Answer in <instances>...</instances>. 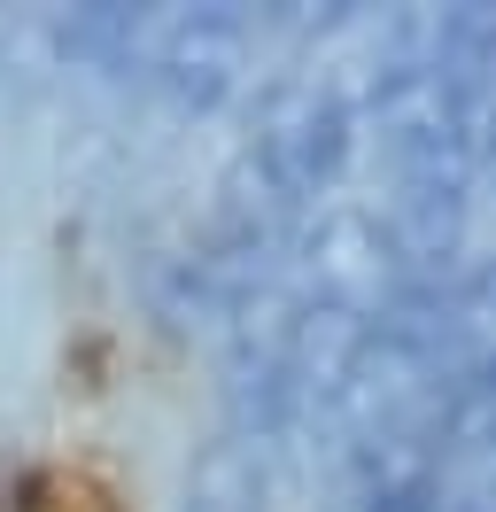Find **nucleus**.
<instances>
[{
    "label": "nucleus",
    "instance_id": "3",
    "mask_svg": "<svg viewBox=\"0 0 496 512\" xmlns=\"http://www.w3.org/2000/svg\"><path fill=\"white\" fill-rule=\"evenodd\" d=\"M24 512H117L93 481H78V474H47L39 489H31V505Z\"/></svg>",
    "mask_w": 496,
    "mask_h": 512
},
{
    "label": "nucleus",
    "instance_id": "2",
    "mask_svg": "<svg viewBox=\"0 0 496 512\" xmlns=\"http://www.w3.org/2000/svg\"><path fill=\"white\" fill-rule=\"evenodd\" d=\"M287 458L295 450L256 443V435H217L186 466V512H287Z\"/></svg>",
    "mask_w": 496,
    "mask_h": 512
},
{
    "label": "nucleus",
    "instance_id": "1",
    "mask_svg": "<svg viewBox=\"0 0 496 512\" xmlns=\"http://www.w3.org/2000/svg\"><path fill=\"white\" fill-rule=\"evenodd\" d=\"M450 272L403 280L388 295V311L372 319V334L357 342L334 404H326L318 450H326V481H334L341 512H442V466H450L442 288H450Z\"/></svg>",
    "mask_w": 496,
    "mask_h": 512
}]
</instances>
